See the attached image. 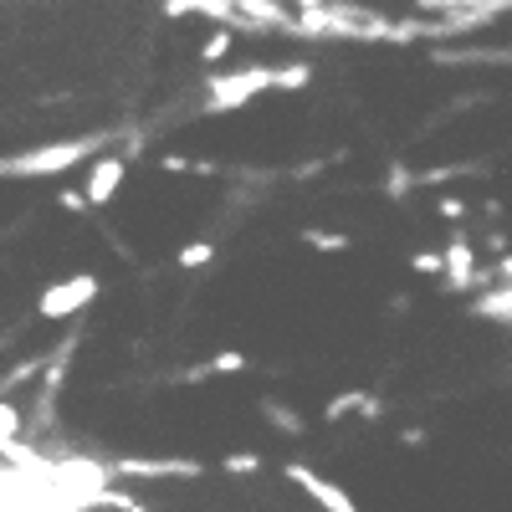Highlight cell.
I'll use <instances>...</instances> for the list:
<instances>
[{
    "mask_svg": "<svg viewBox=\"0 0 512 512\" xmlns=\"http://www.w3.org/2000/svg\"><path fill=\"white\" fill-rule=\"evenodd\" d=\"M400 441H405V446H425V431H420V425H405Z\"/></svg>",
    "mask_w": 512,
    "mask_h": 512,
    "instance_id": "cell-21",
    "label": "cell"
},
{
    "mask_svg": "<svg viewBox=\"0 0 512 512\" xmlns=\"http://www.w3.org/2000/svg\"><path fill=\"white\" fill-rule=\"evenodd\" d=\"M57 210H67V216H82V210H88V195H82V190H62V195H57Z\"/></svg>",
    "mask_w": 512,
    "mask_h": 512,
    "instance_id": "cell-18",
    "label": "cell"
},
{
    "mask_svg": "<svg viewBox=\"0 0 512 512\" xmlns=\"http://www.w3.org/2000/svg\"><path fill=\"white\" fill-rule=\"evenodd\" d=\"M262 415H267L272 431H282V436H303V431H308L303 415H297L292 405H282V400H262Z\"/></svg>",
    "mask_w": 512,
    "mask_h": 512,
    "instance_id": "cell-7",
    "label": "cell"
},
{
    "mask_svg": "<svg viewBox=\"0 0 512 512\" xmlns=\"http://www.w3.org/2000/svg\"><path fill=\"white\" fill-rule=\"evenodd\" d=\"M241 369H251L241 349H226V354H216V359L205 364V374H210V379H216V374H241Z\"/></svg>",
    "mask_w": 512,
    "mask_h": 512,
    "instance_id": "cell-12",
    "label": "cell"
},
{
    "mask_svg": "<svg viewBox=\"0 0 512 512\" xmlns=\"http://www.w3.org/2000/svg\"><path fill=\"white\" fill-rule=\"evenodd\" d=\"M303 241H308L313 251H323V256H344V251L354 246V241H349L344 231H313V226L303 231Z\"/></svg>",
    "mask_w": 512,
    "mask_h": 512,
    "instance_id": "cell-8",
    "label": "cell"
},
{
    "mask_svg": "<svg viewBox=\"0 0 512 512\" xmlns=\"http://www.w3.org/2000/svg\"><path fill=\"white\" fill-rule=\"evenodd\" d=\"M205 466L200 461H185V456H123L113 461V477H200Z\"/></svg>",
    "mask_w": 512,
    "mask_h": 512,
    "instance_id": "cell-5",
    "label": "cell"
},
{
    "mask_svg": "<svg viewBox=\"0 0 512 512\" xmlns=\"http://www.w3.org/2000/svg\"><path fill=\"white\" fill-rule=\"evenodd\" d=\"M308 82H313V67L308 62H292V67H246V72H231V77H210L205 108L210 113H231V108L251 103L256 93H272V88L303 93Z\"/></svg>",
    "mask_w": 512,
    "mask_h": 512,
    "instance_id": "cell-1",
    "label": "cell"
},
{
    "mask_svg": "<svg viewBox=\"0 0 512 512\" xmlns=\"http://www.w3.org/2000/svg\"><path fill=\"white\" fill-rule=\"evenodd\" d=\"M164 175H216V164H205V159H185V154H164L159 159Z\"/></svg>",
    "mask_w": 512,
    "mask_h": 512,
    "instance_id": "cell-9",
    "label": "cell"
},
{
    "mask_svg": "<svg viewBox=\"0 0 512 512\" xmlns=\"http://www.w3.org/2000/svg\"><path fill=\"white\" fill-rule=\"evenodd\" d=\"M282 477H287L292 487H303V492H308L323 512H359V507H354V497H349L344 487L328 482V477H318L313 466H303V461H287V466H282Z\"/></svg>",
    "mask_w": 512,
    "mask_h": 512,
    "instance_id": "cell-4",
    "label": "cell"
},
{
    "mask_svg": "<svg viewBox=\"0 0 512 512\" xmlns=\"http://www.w3.org/2000/svg\"><path fill=\"white\" fill-rule=\"evenodd\" d=\"M103 149V139H72V144H52V149H31L21 159H0V180H36V175H62V169L93 159Z\"/></svg>",
    "mask_w": 512,
    "mask_h": 512,
    "instance_id": "cell-2",
    "label": "cell"
},
{
    "mask_svg": "<svg viewBox=\"0 0 512 512\" xmlns=\"http://www.w3.org/2000/svg\"><path fill=\"white\" fill-rule=\"evenodd\" d=\"M98 287H103V282H98L93 272L62 277V282H52L47 292H41L36 313H41V318H52V323H57V318H72L77 308H88V303H93V297H98Z\"/></svg>",
    "mask_w": 512,
    "mask_h": 512,
    "instance_id": "cell-3",
    "label": "cell"
},
{
    "mask_svg": "<svg viewBox=\"0 0 512 512\" xmlns=\"http://www.w3.org/2000/svg\"><path fill=\"white\" fill-rule=\"evenodd\" d=\"M16 436H21V410H16L6 395H0V446L16 441Z\"/></svg>",
    "mask_w": 512,
    "mask_h": 512,
    "instance_id": "cell-14",
    "label": "cell"
},
{
    "mask_svg": "<svg viewBox=\"0 0 512 512\" xmlns=\"http://www.w3.org/2000/svg\"><path fill=\"white\" fill-rule=\"evenodd\" d=\"M175 262H180L185 272H200V267H210V262H216V246H210V241H190V246H180V256H175Z\"/></svg>",
    "mask_w": 512,
    "mask_h": 512,
    "instance_id": "cell-10",
    "label": "cell"
},
{
    "mask_svg": "<svg viewBox=\"0 0 512 512\" xmlns=\"http://www.w3.org/2000/svg\"><path fill=\"white\" fill-rule=\"evenodd\" d=\"M410 185H415V180H410V175H405V169H400V164H395V169H390V180H384V190H390V195H405V190H410Z\"/></svg>",
    "mask_w": 512,
    "mask_h": 512,
    "instance_id": "cell-20",
    "label": "cell"
},
{
    "mask_svg": "<svg viewBox=\"0 0 512 512\" xmlns=\"http://www.w3.org/2000/svg\"><path fill=\"white\" fill-rule=\"evenodd\" d=\"M410 267H415L420 277H436V272H441V251H420V256H410Z\"/></svg>",
    "mask_w": 512,
    "mask_h": 512,
    "instance_id": "cell-17",
    "label": "cell"
},
{
    "mask_svg": "<svg viewBox=\"0 0 512 512\" xmlns=\"http://www.w3.org/2000/svg\"><path fill=\"white\" fill-rule=\"evenodd\" d=\"M123 175H128V164L123 159H98L93 164V175H88V190H82V195H88V205H108L113 195H118V185H123Z\"/></svg>",
    "mask_w": 512,
    "mask_h": 512,
    "instance_id": "cell-6",
    "label": "cell"
},
{
    "mask_svg": "<svg viewBox=\"0 0 512 512\" xmlns=\"http://www.w3.org/2000/svg\"><path fill=\"white\" fill-rule=\"evenodd\" d=\"M436 216H441V221H461V216H466V205H461L456 195H446V200H436Z\"/></svg>",
    "mask_w": 512,
    "mask_h": 512,
    "instance_id": "cell-19",
    "label": "cell"
},
{
    "mask_svg": "<svg viewBox=\"0 0 512 512\" xmlns=\"http://www.w3.org/2000/svg\"><path fill=\"white\" fill-rule=\"evenodd\" d=\"M226 52H231V36H226V31H216V36H210L205 47H200V57H205V62H221Z\"/></svg>",
    "mask_w": 512,
    "mask_h": 512,
    "instance_id": "cell-15",
    "label": "cell"
},
{
    "mask_svg": "<svg viewBox=\"0 0 512 512\" xmlns=\"http://www.w3.org/2000/svg\"><path fill=\"white\" fill-rule=\"evenodd\" d=\"M221 466H226L231 477H251V472H262V456H256V451H231Z\"/></svg>",
    "mask_w": 512,
    "mask_h": 512,
    "instance_id": "cell-13",
    "label": "cell"
},
{
    "mask_svg": "<svg viewBox=\"0 0 512 512\" xmlns=\"http://www.w3.org/2000/svg\"><path fill=\"white\" fill-rule=\"evenodd\" d=\"M359 405H364V390H344V395H333L323 405V420L333 425V420H344V415H359Z\"/></svg>",
    "mask_w": 512,
    "mask_h": 512,
    "instance_id": "cell-11",
    "label": "cell"
},
{
    "mask_svg": "<svg viewBox=\"0 0 512 512\" xmlns=\"http://www.w3.org/2000/svg\"><path fill=\"white\" fill-rule=\"evenodd\" d=\"M492 313H497V323H507V292L482 297V303H477V318H492Z\"/></svg>",
    "mask_w": 512,
    "mask_h": 512,
    "instance_id": "cell-16",
    "label": "cell"
}]
</instances>
